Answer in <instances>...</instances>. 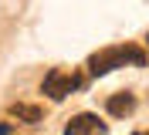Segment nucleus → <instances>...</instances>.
I'll use <instances>...</instances> for the list:
<instances>
[{
  "label": "nucleus",
  "instance_id": "obj_1",
  "mask_svg": "<svg viewBox=\"0 0 149 135\" xmlns=\"http://www.w3.org/2000/svg\"><path fill=\"white\" fill-rule=\"evenodd\" d=\"M125 64H136V68H142V64H146V54H142L136 44L102 47V51H95L92 57H88V71H92L95 78H102V74L115 71V68H125Z\"/></svg>",
  "mask_w": 149,
  "mask_h": 135
},
{
  "label": "nucleus",
  "instance_id": "obj_2",
  "mask_svg": "<svg viewBox=\"0 0 149 135\" xmlns=\"http://www.w3.org/2000/svg\"><path fill=\"white\" fill-rule=\"evenodd\" d=\"M81 88V78L74 71H65V68H51V71L44 74V84H41V91H44L51 101H65L71 91Z\"/></svg>",
  "mask_w": 149,
  "mask_h": 135
},
{
  "label": "nucleus",
  "instance_id": "obj_3",
  "mask_svg": "<svg viewBox=\"0 0 149 135\" xmlns=\"http://www.w3.org/2000/svg\"><path fill=\"white\" fill-rule=\"evenodd\" d=\"M65 135H105V122H98V115L81 111L65 125Z\"/></svg>",
  "mask_w": 149,
  "mask_h": 135
},
{
  "label": "nucleus",
  "instance_id": "obj_4",
  "mask_svg": "<svg viewBox=\"0 0 149 135\" xmlns=\"http://www.w3.org/2000/svg\"><path fill=\"white\" fill-rule=\"evenodd\" d=\"M109 115H115V118H125V115H132L136 111V95H129V91H119V95H112L109 98Z\"/></svg>",
  "mask_w": 149,
  "mask_h": 135
},
{
  "label": "nucleus",
  "instance_id": "obj_5",
  "mask_svg": "<svg viewBox=\"0 0 149 135\" xmlns=\"http://www.w3.org/2000/svg\"><path fill=\"white\" fill-rule=\"evenodd\" d=\"M10 118L27 122V125H37V122H41V108H37V105H24V101H17V105H10Z\"/></svg>",
  "mask_w": 149,
  "mask_h": 135
},
{
  "label": "nucleus",
  "instance_id": "obj_6",
  "mask_svg": "<svg viewBox=\"0 0 149 135\" xmlns=\"http://www.w3.org/2000/svg\"><path fill=\"white\" fill-rule=\"evenodd\" d=\"M0 135H10V125H7V122H3V125H0Z\"/></svg>",
  "mask_w": 149,
  "mask_h": 135
},
{
  "label": "nucleus",
  "instance_id": "obj_7",
  "mask_svg": "<svg viewBox=\"0 0 149 135\" xmlns=\"http://www.w3.org/2000/svg\"><path fill=\"white\" fill-rule=\"evenodd\" d=\"M136 135H149V132H136Z\"/></svg>",
  "mask_w": 149,
  "mask_h": 135
},
{
  "label": "nucleus",
  "instance_id": "obj_8",
  "mask_svg": "<svg viewBox=\"0 0 149 135\" xmlns=\"http://www.w3.org/2000/svg\"><path fill=\"white\" fill-rule=\"evenodd\" d=\"M146 41H149V37H146Z\"/></svg>",
  "mask_w": 149,
  "mask_h": 135
}]
</instances>
